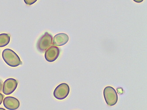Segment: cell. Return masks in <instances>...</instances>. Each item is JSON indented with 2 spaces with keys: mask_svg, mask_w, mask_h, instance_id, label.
<instances>
[{
  "mask_svg": "<svg viewBox=\"0 0 147 110\" xmlns=\"http://www.w3.org/2000/svg\"><path fill=\"white\" fill-rule=\"evenodd\" d=\"M3 98H4V96L1 93H0V105H1V103H2Z\"/></svg>",
  "mask_w": 147,
  "mask_h": 110,
  "instance_id": "cell-11",
  "label": "cell"
},
{
  "mask_svg": "<svg viewBox=\"0 0 147 110\" xmlns=\"http://www.w3.org/2000/svg\"><path fill=\"white\" fill-rule=\"evenodd\" d=\"M69 41V36L65 33L58 34L53 38V44L56 46H61L65 45Z\"/></svg>",
  "mask_w": 147,
  "mask_h": 110,
  "instance_id": "cell-8",
  "label": "cell"
},
{
  "mask_svg": "<svg viewBox=\"0 0 147 110\" xmlns=\"http://www.w3.org/2000/svg\"><path fill=\"white\" fill-rule=\"evenodd\" d=\"M3 105L6 109L16 110L19 107L20 103L18 99L13 97H7L3 101Z\"/></svg>",
  "mask_w": 147,
  "mask_h": 110,
  "instance_id": "cell-7",
  "label": "cell"
},
{
  "mask_svg": "<svg viewBox=\"0 0 147 110\" xmlns=\"http://www.w3.org/2000/svg\"><path fill=\"white\" fill-rule=\"evenodd\" d=\"M53 36L46 32L38 39L37 43V48L41 52H44L51 46L53 43Z\"/></svg>",
  "mask_w": 147,
  "mask_h": 110,
  "instance_id": "cell-2",
  "label": "cell"
},
{
  "mask_svg": "<svg viewBox=\"0 0 147 110\" xmlns=\"http://www.w3.org/2000/svg\"><path fill=\"white\" fill-rule=\"evenodd\" d=\"M18 85V82L13 78L7 79L4 82L2 92L5 95L11 94L15 91Z\"/></svg>",
  "mask_w": 147,
  "mask_h": 110,
  "instance_id": "cell-5",
  "label": "cell"
},
{
  "mask_svg": "<svg viewBox=\"0 0 147 110\" xmlns=\"http://www.w3.org/2000/svg\"><path fill=\"white\" fill-rule=\"evenodd\" d=\"M2 57L6 64L11 67L15 68L22 64L18 55L9 48H6L3 50Z\"/></svg>",
  "mask_w": 147,
  "mask_h": 110,
  "instance_id": "cell-1",
  "label": "cell"
},
{
  "mask_svg": "<svg viewBox=\"0 0 147 110\" xmlns=\"http://www.w3.org/2000/svg\"><path fill=\"white\" fill-rule=\"evenodd\" d=\"M0 110H6L5 109L3 108H0Z\"/></svg>",
  "mask_w": 147,
  "mask_h": 110,
  "instance_id": "cell-14",
  "label": "cell"
},
{
  "mask_svg": "<svg viewBox=\"0 0 147 110\" xmlns=\"http://www.w3.org/2000/svg\"><path fill=\"white\" fill-rule=\"evenodd\" d=\"M60 49L56 46H51L46 51L45 58L49 62H54L59 56Z\"/></svg>",
  "mask_w": 147,
  "mask_h": 110,
  "instance_id": "cell-6",
  "label": "cell"
},
{
  "mask_svg": "<svg viewBox=\"0 0 147 110\" xmlns=\"http://www.w3.org/2000/svg\"><path fill=\"white\" fill-rule=\"evenodd\" d=\"M103 96L107 104L113 106L117 103L118 96L115 89L111 87H105L103 90Z\"/></svg>",
  "mask_w": 147,
  "mask_h": 110,
  "instance_id": "cell-3",
  "label": "cell"
},
{
  "mask_svg": "<svg viewBox=\"0 0 147 110\" xmlns=\"http://www.w3.org/2000/svg\"><path fill=\"white\" fill-rule=\"evenodd\" d=\"M134 1L136 2V3H142V2L144 0H133Z\"/></svg>",
  "mask_w": 147,
  "mask_h": 110,
  "instance_id": "cell-13",
  "label": "cell"
},
{
  "mask_svg": "<svg viewBox=\"0 0 147 110\" xmlns=\"http://www.w3.org/2000/svg\"><path fill=\"white\" fill-rule=\"evenodd\" d=\"M10 41V36L7 34H0V47L7 46Z\"/></svg>",
  "mask_w": 147,
  "mask_h": 110,
  "instance_id": "cell-9",
  "label": "cell"
},
{
  "mask_svg": "<svg viewBox=\"0 0 147 110\" xmlns=\"http://www.w3.org/2000/svg\"><path fill=\"white\" fill-rule=\"evenodd\" d=\"M69 85L65 83L61 84L54 90V97L57 100H62L65 99L69 93Z\"/></svg>",
  "mask_w": 147,
  "mask_h": 110,
  "instance_id": "cell-4",
  "label": "cell"
},
{
  "mask_svg": "<svg viewBox=\"0 0 147 110\" xmlns=\"http://www.w3.org/2000/svg\"><path fill=\"white\" fill-rule=\"evenodd\" d=\"M2 87H3V83L1 80H0V92H1L2 90Z\"/></svg>",
  "mask_w": 147,
  "mask_h": 110,
  "instance_id": "cell-12",
  "label": "cell"
},
{
  "mask_svg": "<svg viewBox=\"0 0 147 110\" xmlns=\"http://www.w3.org/2000/svg\"><path fill=\"white\" fill-rule=\"evenodd\" d=\"M38 0H24V2L26 5H31L36 3Z\"/></svg>",
  "mask_w": 147,
  "mask_h": 110,
  "instance_id": "cell-10",
  "label": "cell"
}]
</instances>
